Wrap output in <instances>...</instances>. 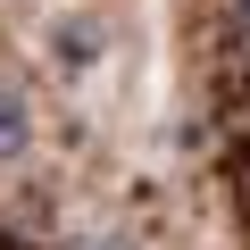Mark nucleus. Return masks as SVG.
I'll use <instances>...</instances> for the list:
<instances>
[{"label":"nucleus","instance_id":"2","mask_svg":"<svg viewBox=\"0 0 250 250\" xmlns=\"http://www.w3.org/2000/svg\"><path fill=\"white\" fill-rule=\"evenodd\" d=\"M233 25H242V42H250V0H233Z\"/></svg>","mask_w":250,"mask_h":250},{"label":"nucleus","instance_id":"1","mask_svg":"<svg viewBox=\"0 0 250 250\" xmlns=\"http://www.w3.org/2000/svg\"><path fill=\"white\" fill-rule=\"evenodd\" d=\"M25 150H34V100L17 83H0V167L25 159Z\"/></svg>","mask_w":250,"mask_h":250},{"label":"nucleus","instance_id":"3","mask_svg":"<svg viewBox=\"0 0 250 250\" xmlns=\"http://www.w3.org/2000/svg\"><path fill=\"white\" fill-rule=\"evenodd\" d=\"M100 250H125V242H100Z\"/></svg>","mask_w":250,"mask_h":250}]
</instances>
